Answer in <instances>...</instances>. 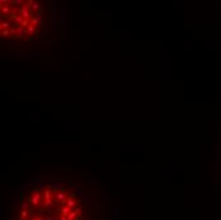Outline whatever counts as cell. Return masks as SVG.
<instances>
[{
    "mask_svg": "<svg viewBox=\"0 0 221 220\" xmlns=\"http://www.w3.org/2000/svg\"><path fill=\"white\" fill-rule=\"evenodd\" d=\"M1 42L31 46L52 37L56 26L54 5L48 1L8 0L1 1Z\"/></svg>",
    "mask_w": 221,
    "mask_h": 220,
    "instance_id": "7a4b0ae2",
    "label": "cell"
},
{
    "mask_svg": "<svg viewBox=\"0 0 221 220\" xmlns=\"http://www.w3.org/2000/svg\"><path fill=\"white\" fill-rule=\"evenodd\" d=\"M5 220H108L107 202L94 181L46 172L17 190Z\"/></svg>",
    "mask_w": 221,
    "mask_h": 220,
    "instance_id": "6da1fadb",
    "label": "cell"
}]
</instances>
